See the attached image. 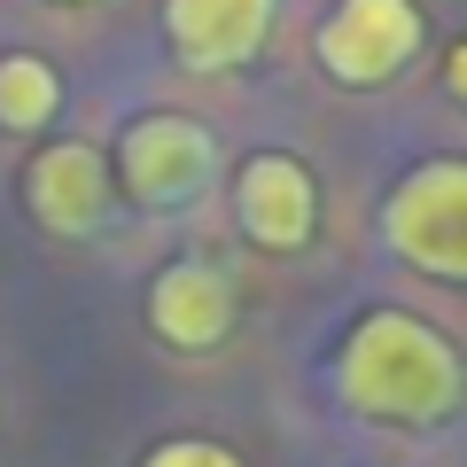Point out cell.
I'll use <instances>...</instances> for the list:
<instances>
[{
  "label": "cell",
  "instance_id": "cell-1",
  "mask_svg": "<svg viewBox=\"0 0 467 467\" xmlns=\"http://www.w3.org/2000/svg\"><path fill=\"white\" fill-rule=\"evenodd\" d=\"M335 398L358 420H398V429H429L467 398V367L444 327L420 312H367L343 335V367H335Z\"/></svg>",
  "mask_w": 467,
  "mask_h": 467
},
{
  "label": "cell",
  "instance_id": "cell-2",
  "mask_svg": "<svg viewBox=\"0 0 467 467\" xmlns=\"http://www.w3.org/2000/svg\"><path fill=\"white\" fill-rule=\"evenodd\" d=\"M382 242L429 281H467V164L429 156L382 202Z\"/></svg>",
  "mask_w": 467,
  "mask_h": 467
},
{
  "label": "cell",
  "instance_id": "cell-3",
  "mask_svg": "<svg viewBox=\"0 0 467 467\" xmlns=\"http://www.w3.org/2000/svg\"><path fill=\"white\" fill-rule=\"evenodd\" d=\"M211 171H218L211 125H195V117H180V109L133 117L125 140H117V180H125V195H133L140 211H180V202H195L202 187H211Z\"/></svg>",
  "mask_w": 467,
  "mask_h": 467
},
{
  "label": "cell",
  "instance_id": "cell-4",
  "mask_svg": "<svg viewBox=\"0 0 467 467\" xmlns=\"http://www.w3.org/2000/svg\"><path fill=\"white\" fill-rule=\"evenodd\" d=\"M420 55V8L413 0H335L319 24V70L343 86H382Z\"/></svg>",
  "mask_w": 467,
  "mask_h": 467
},
{
  "label": "cell",
  "instance_id": "cell-5",
  "mask_svg": "<svg viewBox=\"0 0 467 467\" xmlns=\"http://www.w3.org/2000/svg\"><path fill=\"white\" fill-rule=\"evenodd\" d=\"M234 218L257 250H304L319 234V180L281 149H257L234 171Z\"/></svg>",
  "mask_w": 467,
  "mask_h": 467
},
{
  "label": "cell",
  "instance_id": "cell-6",
  "mask_svg": "<svg viewBox=\"0 0 467 467\" xmlns=\"http://www.w3.org/2000/svg\"><path fill=\"white\" fill-rule=\"evenodd\" d=\"M24 202H32V218L47 234H63V242L94 234L101 218H109V156H101L94 140H55V149H39L32 171H24Z\"/></svg>",
  "mask_w": 467,
  "mask_h": 467
},
{
  "label": "cell",
  "instance_id": "cell-7",
  "mask_svg": "<svg viewBox=\"0 0 467 467\" xmlns=\"http://www.w3.org/2000/svg\"><path fill=\"white\" fill-rule=\"evenodd\" d=\"M149 327L164 350H218L234 335V288L218 265L202 257H180L149 281Z\"/></svg>",
  "mask_w": 467,
  "mask_h": 467
},
{
  "label": "cell",
  "instance_id": "cell-8",
  "mask_svg": "<svg viewBox=\"0 0 467 467\" xmlns=\"http://www.w3.org/2000/svg\"><path fill=\"white\" fill-rule=\"evenodd\" d=\"M273 32V0H164V39L187 70L250 63Z\"/></svg>",
  "mask_w": 467,
  "mask_h": 467
},
{
  "label": "cell",
  "instance_id": "cell-9",
  "mask_svg": "<svg viewBox=\"0 0 467 467\" xmlns=\"http://www.w3.org/2000/svg\"><path fill=\"white\" fill-rule=\"evenodd\" d=\"M63 109V70L47 55H0V133H47Z\"/></svg>",
  "mask_w": 467,
  "mask_h": 467
},
{
  "label": "cell",
  "instance_id": "cell-10",
  "mask_svg": "<svg viewBox=\"0 0 467 467\" xmlns=\"http://www.w3.org/2000/svg\"><path fill=\"white\" fill-rule=\"evenodd\" d=\"M140 467H242L226 444H211V436H164V444L140 451Z\"/></svg>",
  "mask_w": 467,
  "mask_h": 467
},
{
  "label": "cell",
  "instance_id": "cell-11",
  "mask_svg": "<svg viewBox=\"0 0 467 467\" xmlns=\"http://www.w3.org/2000/svg\"><path fill=\"white\" fill-rule=\"evenodd\" d=\"M451 78H460V94H467V47H460V55H451Z\"/></svg>",
  "mask_w": 467,
  "mask_h": 467
}]
</instances>
